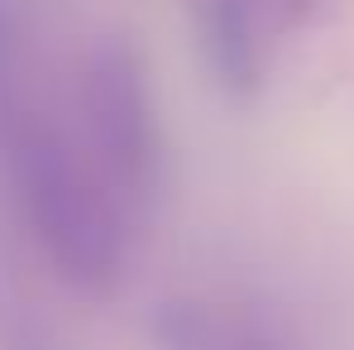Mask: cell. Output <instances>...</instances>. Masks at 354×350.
Returning <instances> with one entry per match:
<instances>
[{
    "instance_id": "6da1fadb",
    "label": "cell",
    "mask_w": 354,
    "mask_h": 350,
    "mask_svg": "<svg viewBox=\"0 0 354 350\" xmlns=\"http://www.w3.org/2000/svg\"><path fill=\"white\" fill-rule=\"evenodd\" d=\"M44 77L48 72L0 91V187L62 288L111 297L144 231L86 159L67 96H53Z\"/></svg>"
},
{
    "instance_id": "7a4b0ae2",
    "label": "cell",
    "mask_w": 354,
    "mask_h": 350,
    "mask_svg": "<svg viewBox=\"0 0 354 350\" xmlns=\"http://www.w3.org/2000/svg\"><path fill=\"white\" fill-rule=\"evenodd\" d=\"M67 116L96 173L144 231L168 182V134L149 62L124 34H106L82 53L67 91Z\"/></svg>"
},
{
    "instance_id": "3957f363",
    "label": "cell",
    "mask_w": 354,
    "mask_h": 350,
    "mask_svg": "<svg viewBox=\"0 0 354 350\" xmlns=\"http://www.w3.org/2000/svg\"><path fill=\"white\" fill-rule=\"evenodd\" d=\"M335 10L340 0H196V29L216 82L239 101H254L283 58Z\"/></svg>"
},
{
    "instance_id": "277c9868",
    "label": "cell",
    "mask_w": 354,
    "mask_h": 350,
    "mask_svg": "<svg viewBox=\"0 0 354 350\" xmlns=\"http://www.w3.org/2000/svg\"><path fill=\"white\" fill-rule=\"evenodd\" d=\"M144 326L158 350H301L278 307L230 288L168 292L149 307Z\"/></svg>"
}]
</instances>
